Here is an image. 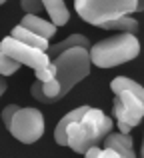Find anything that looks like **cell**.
Wrapping results in <instances>:
<instances>
[{"mask_svg": "<svg viewBox=\"0 0 144 158\" xmlns=\"http://www.w3.org/2000/svg\"><path fill=\"white\" fill-rule=\"evenodd\" d=\"M110 130H112L110 116H106L100 108L88 106V110L66 128V146H70L78 154H84L88 148L100 146Z\"/></svg>", "mask_w": 144, "mask_h": 158, "instance_id": "1", "label": "cell"}, {"mask_svg": "<svg viewBox=\"0 0 144 158\" xmlns=\"http://www.w3.org/2000/svg\"><path fill=\"white\" fill-rule=\"evenodd\" d=\"M140 54V42L138 36L132 34H114L106 40H100L94 46H90L88 56L90 64L98 68H112V66L130 62Z\"/></svg>", "mask_w": 144, "mask_h": 158, "instance_id": "2", "label": "cell"}, {"mask_svg": "<svg viewBox=\"0 0 144 158\" xmlns=\"http://www.w3.org/2000/svg\"><path fill=\"white\" fill-rule=\"evenodd\" d=\"M52 64L56 68L54 80L60 86L58 100L70 92L72 86H76L90 74V56L88 50H84V48H70V50L58 54L52 60Z\"/></svg>", "mask_w": 144, "mask_h": 158, "instance_id": "3", "label": "cell"}, {"mask_svg": "<svg viewBox=\"0 0 144 158\" xmlns=\"http://www.w3.org/2000/svg\"><path fill=\"white\" fill-rule=\"evenodd\" d=\"M138 8L134 0H78L76 12L84 22L92 26L104 28L106 24L114 22L118 18L130 16Z\"/></svg>", "mask_w": 144, "mask_h": 158, "instance_id": "4", "label": "cell"}, {"mask_svg": "<svg viewBox=\"0 0 144 158\" xmlns=\"http://www.w3.org/2000/svg\"><path fill=\"white\" fill-rule=\"evenodd\" d=\"M8 132L14 136L16 140L24 144H32L44 134V116L38 108H18L14 118L10 120Z\"/></svg>", "mask_w": 144, "mask_h": 158, "instance_id": "5", "label": "cell"}, {"mask_svg": "<svg viewBox=\"0 0 144 158\" xmlns=\"http://www.w3.org/2000/svg\"><path fill=\"white\" fill-rule=\"evenodd\" d=\"M114 96H116V100H114L112 112L118 120V132L130 134V130L138 126V122L144 116V98L132 92H116Z\"/></svg>", "mask_w": 144, "mask_h": 158, "instance_id": "6", "label": "cell"}, {"mask_svg": "<svg viewBox=\"0 0 144 158\" xmlns=\"http://www.w3.org/2000/svg\"><path fill=\"white\" fill-rule=\"evenodd\" d=\"M0 52H2L4 56H8L10 60H14L18 66L24 64V66H30V68H34V70H40V68L50 64V58L46 56V52L30 48V46H26V44L18 42V40L10 38V36H6V38L0 42Z\"/></svg>", "mask_w": 144, "mask_h": 158, "instance_id": "7", "label": "cell"}, {"mask_svg": "<svg viewBox=\"0 0 144 158\" xmlns=\"http://www.w3.org/2000/svg\"><path fill=\"white\" fill-rule=\"evenodd\" d=\"M106 148L114 150L120 158H136L134 154V144H132V136L130 134H120V132H110L104 138Z\"/></svg>", "mask_w": 144, "mask_h": 158, "instance_id": "8", "label": "cell"}, {"mask_svg": "<svg viewBox=\"0 0 144 158\" xmlns=\"http://www.w3.org/2000/svg\"><path fill=\"white\" fill-rule=\"evenodd\" d=\"M20 26L26 28V30L32 32V34L40 36V38H44V40H50L52 36L56 34V26H52L48 20H42L38 14H36V16L24 14V18H22V22H20Z\"/></svg>", "mask_w": 144, "mask_h": 158, "instance_id": "9", "label": "cell"}, {"mask_svg": "<svg viewBox=\"0 0 144 158\" xmlns=\"http://www.w3.org/2000/svg\"><path fill=\"white\" fill-rule=\"evenodd\" d=\"M70 48H84V50H90V42H88V38L82 36V34H72V36H68L66 40H62V42H58V44H50L48 50H46V56L50 58V62H52L58 54L70 50Z\"/></svg>", "mask_w": 144, "mask_h": 158, "instance_id": "10", "label": "cell"}, {"mask_svg": "<svg viewBox=\"0 0 144 158\" xmlns=\"http://www.w3.org/2000/svg\"><path fill=\"white\" fill-rule=\"evenodd\" d=\"M42 8H46V12L50 14L52 26H64L70 18V12L62 0H42Z\"/></svg>", "mask_w": 144, "mask_h": 158, "instance_id": "11", "label": "cell"}, {"mask_svg": "<svg viewBox=\"0 0 144 158\" xmlns=\"http://www.w3.org/2000/svg\"><path fill=\"white\" fill-rule=\"evenodd\" d=\"M10 38L18 40V42L26 44V46H30V48L42 50V52H46V50H48V46H50V44H48V40H44V38H40V36H36V34H32V32H28L26 28H22L20 24H18L16 28H12Z\"/></svg>", "mask_w": 144, "mask_h": 158, "instance_id": "12", "label": "cell"}, {"mask_svg": "<svg viewBox=\"0 0 144 158\" xmlns=\"http://www.w3.org/2000/svg\"><path fill=\"white\" fill-rule=\"evenodd\" d=\"M86 110H88V106H78V108H74L72 112H68V114L64 116L58 124H56V128H54V140H56V144L66 146V128L70 126L72 122H76V120L80 118Z\"/></svg>", "mask_w": 144, "mask_h": 158, "instance_id": "13", "label": "cell"}, {"mask_svg": "<svg viewBox=\"0 0 144 158\" xmlns=\"http://www.w3.org/2000/svg\"><path fill=\"white\" fill-rule=\"evenodd\" d=\"M110 90H112L114 94L116 92H132L136 94V96L144 98V88L138 82H134L132 78H126V76H116L112 82H110Z\"/></svg>", "mask_w": 144, "mask_h": 158, "instance_id": "14", "label": "cell"}, {"mask_svg": "<svg viewBox=\"0 0 144 158\" xmlns=\"http://www.w3.org/2000/svg\"><path fill=\"white\" fill-rule=\"evenodd\" d=\"M104 30H118V32H122V34L136 36V32H138V20H134L132 16H124V18H118V20H114V22L106 24Z\"/></svg>", "mask_w": 144, "mask_h": 158, "instance_id": "15", "label": "cell"}, {"mask_svg": "<svg viewBox=\"0 0 144 158\" xmlns=\"http://www.w3.org/2000/svg\"><path fill=\"white\" fill-rule=\"evenodd\" d=\"M18 68L20 66L16 64L14 60H10L8 56H4V54L0 52V76H10V74H14Z\"/></svg>", "mask_w": 144, "mask_h": 158, "instance_id": "16", "label": "cell"}, {"mask_svg": "<svg viewBox=\"0 0 144 158\" xmlns=\"http://www.w3.org/2000/svg\"><path fill=\"white\" fill-rule=\"evenodd\" d=\"M36 72V82H40V84H46V82H50V80H54V74H56V68H54V64H48V66H44V68H40V70H34Z\"/></svg>", "mask_w": 144, "mask_h": 158, "instance_id": "17", "label": "cell"}, {"mask_svg": "<svg viewBox=\"0 0 144 158\" xmlns=\"http://www.w3.org/2000/svg\"><path fill=\"white\" fill-rule=\"evenodd\" d=\"M20 6H22V10L26 12V14H30V16H36V12L42 10V2H40V0H24Z\"/></svg>", "mask_w": 144, "mask_h": 158, "instance_id": "18", "label": "cell"}, {"mask_svg": "<svg viewBox=\"0 0 144 158\" xmlns=\"http://www.w3.org/2000/svg\"><path fill=\"white\" fill-rule=\"evenodd\" d=\"M18 108H20V106H16V104H8V106H4V110H2V120H4V124H6V128L10 126V120L14 118V114L18 112Z\"/></svg>", "mask_w": 144, "mask_h": 158, "instance_id": "19", "label": "cell"}, {"mask_svg": "<svg viewBox=\"0 0 144 158\" xmlns=\"http://www.w3.org/2000/svg\"><path fill=\"white\" fill-rule=\"evenodd\" d=\"M102 148L100 146H94V148H88V150L84 152V158H98V154H100Z\"/></svg>", "mask_w": 144, "mask_h": 158, "instance_id": "20", "label": "cell"}, {"mask_svg": "<svg viewBox=\"0 0 144 158\" xmlns=\"http://www.w3.org/2000/svg\"><path fill=\"white\" fill-rule=\"evenodd\" d=\"M98 158H120V156H118L114 150H110V148H104V150H100Z\"/></svg>", "mask_w": 144, "mask_h": 158, "instance_id": "21", "label": "cell"}, {"mask_svg": "<svg viewBox=\"0 0 144 158\" xmlns=\"http://www.w3.org/2000/svg\"><path fill=\"white\" fill-rule=\"evenodd\" d=\"M6 78H4V76H0V96H2V94L4 92H6Z\"/></svg>", "mask_w": 144, "mask_h": 158, "instance_id": "22", "label": "cell"}]
</instances>
